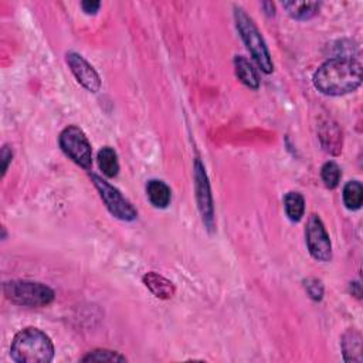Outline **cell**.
I'll return each instance as SVG.
<instances>
[{
    "instance_id": "ffe728a7",
    "label": "cell",
    "mask_w": 363,
    "mask_h": 363,
    "mask_svg": "<svg viewBox=\"0 0 363 363\" xmlns=\"http://www.w3.org/2000/svg\"><path fill=\"white\" fill-rule=\"evenodd\" d=\"M82 362H124L126 358L121 355L119 352L115 351H108V349H95L90 353L85 355Z\"/></svg>"
},
{
    "instance_id": "30bf717a",
    "label": "cell",
    "mask_w": 363,
    "mask_h": 363,
    "mask_svg": "<svg viewBox=\"0 0 363 363\" xmlns=\"http://www.w3.org/2000/svg\"><path fill=\"white\" fill-rule=\"evenodd\" d=\"M142 281L146 285V288L151 291L155 296L161 298V300H169V298H172L175 295L176 288L174 283H170L169 280L165 279V277L154 271L145 274Z\"/></svg>"
},
{
    "instance_id": "7402d4cb",
    "label": "cell",
    "mask_w": 363,
    "mask_h": 363,
    "mask_svg": "<svg viewBox=\"0 0 363 363\" xmlns=\"http://www.w3.org/2000/svg\"><path fill=\"white\" fill-rule=\"evenodd\" d=\"M0 159H2V176H5L6 172H8L9 163H10L12 159H13V151H12V148H9L8 145H5V146L2 148V154H0Z\"/></svg>"
},
{
    "instance_id": "e0dca14e",
    "label": "cell",
    "mask_w": 363,
    "mask_h": 363,
    "mask_svg": "<svg viewBox=\"0 0 363 363\" xmlns=\"http://www.w3.org/2000/svg\"><path fill=\"white\" fill-rule=\"evenodd\" d=\"M287 13L295 20H308L318 14L319 3L316 2H284Z\"/></svg>"
},
{
    "instance_id": "44dd1931",
    "label": "cell",
    "mask_w": 363,
    "mask_h": 363,
    "mask_svg": "<svg viewBox=\"0 0 363 363\" xmlns=\"http://www.w3.org/2000/svg\"><path fill=\"white\" fill-rule=\"evenodd\" d=\"M304 288L314 301H321L324 298V285L316 279L304 280Z\"/></svg>"
},
{
    "instance_id": "52a82bcc",
    "label": "cell",
    "mask_w": 363,
    "mask_h": 363,
    "mask_svg": "<svg viewBox=\"0 0 363 363\" xmlns=\"http://www.w3.org/2000/svg\"><path fill=\"white\" fill-rule=\"evenodd\" d=\"M308 251L316 261L328 263L332 259V244L329 234L318 215H311L305 229Z\"/></svg>"
},
{
    "instance_id": "8992f818",
    "label": "cell",
    "mask_w": 363,
    "mask_h": 363,
    "mask_svg": "<svg viewBox=\"0 0 363 363\" xmlns=\"http://www.w3.org/2000/svg\"><path fill=\"white\" fill-rule=\"evenodd\" d=\"M58 142L62 152L66 154L73 162H75L78 166L84 169H91L93 166L91 143L87 135H85L78 126L75 125L67 126L66 130L60 134Z\"/></svg>"
},
{
    "instance_id": "6da1fadb",
    "label": "cell",
    "mask_w": 363,
    "mask_h": 363,
    "mask_svg": "<svg viewBox=\"0 0 363 363\" xmlns=\"http://www.w3.org/2000/svg\"><path fill=\"white\" fill-rule=\"evenodd\" d=\"M362 84L360 62L351 57H335L325 61L314 74V85L325 95H345Z\"/></svg>"
},
{
    "instance_id": "8fae6325",
    "label": "cell",
    "mask_w": 363,
    "mask_h": 363,
    "mask_svg": "<svg viewBox=\"0 0 363 363\" xmlns=\"http://www.w3.org/2000/svg\"><path fill=\"white\" fill-rule=\"evenodd\" d=\"M319 139H321L327 152L338 155L342 151V134H340L336 124H332L331 121L323 124L321 130H319Z\"/></svg>"
},
{
    "instance_id": "3957f363",
    "label": "cell",
    "mask_w": 363,
    "mask_h": 363,
    "mask_svg": "<svg viewBox=\"0 0 363 363\" xmlns=\"http://www.w3.org/2000/svg\"><path fill=\"white\" fill-rule=\"evenodd\" d=\"M234 20H236V26L244 41V45L251 53L254 61L257 62V66L266 74L272 73L274 64H272L270 50L266 45V41L259 27L255 26L254 20L240 6H234Z\"/></svg>"
},
{
    "instance_id": "9a60e30c",
    "label": "cell",
    "mask_w": 363,
    "mask_h": 363,
    "mask_svg": "<svg viewBox=\"0 0 363 363\" xmlns=\"http://www.w3.org/2000/svg\"><path fill=\"white\" fill-rule=\"evenodd\" d=\"M344 358L347 362H362V338L356 331L349 329L342 338Z\"/></svg>"
},
{
    "instance_id": "ac0fdd59",
    "label": "cell",
    "mask_w": 363,
    "mask_h": 363,
    "mask_svg": "<svg viewBox=\"0 0 363 363\" xmlns=\"http://www.w3.org/2000/svg\"><path fill=\"white\" fill-rule=\"evenodd\" d=\"M344 203L349 210L360 209L363 203V186L358 180L348 182L344 187Z\"/></svg>"
},
{
    "instance_id": "5bb4252c",
    "label": "cell",
    "mask_w": 363,
    "mask_h": 363,
    "mask_svg": "<svg viewBox=\"0 0 363 363\" xmlns=\"http://www.w3.org/2000/svg\"><path fill=\"white\" fill-rule=\"evenodd\" d=\"M98 166L102 170V174L106 178H115L119 172V162H118V155L113 148L105 146L98 152L97 156Z\"/></svg>"
},
{
    "instance_id": "ba28073f",
    "label": "cell",
    "mask_w": 363,
    "mask_h": 363,
    "mask_svg": "<svg viewBox=\"0 0 363 363\" xmlns=\"http://www.w3.org/2000/svg\"><path fill=\"white\" fill-rule=\"evenodd\" d=\"M195 186H196V199L200 210L203 223L209 231L215 230V204H213L211 189L209 178L203 163L196 159L195 162Z\"/></svg>"
},
{
    "instance_id": "277c9868",
    "label": "cell",
    "mask_w": 363,
    "mask_h": 363,
    "mask_svg": "<svg viewBox=\"0 0 363 363\" xmlns=\"http://www.w3.org/2000/svg\"><path fill=\"white\" fill-rule=\"evenodd\" d=\"M3 294L10 303L32 308L50 305L54 301L56 295L50 287L26 280H13L5 283Z\"/></svg>"
},
{
    "instance_id": "4fadbf2b",
    "label": "cell",
    "mask_w": 363,
    "mask_h": 363,
    "mask_svg": "<svg viewBox=\"0 0 363 363\" xmlns=\"http://www.w3.org/2000/svg\"><path fill=\"white\" fill-rule=\"evenodd\" d=\"M234 69H236L237 78L251 90H259L260 78L257 71L251 66V62L243 56H236L234 58Z\"/></svg>"
},
{
    "instance_id": "603a6c76",
    "label": "cell",
    "mask_w": 363,
    "mask_h": 363,
    "mask_svg": "<svg viewBox=\"0 0 363 363\" xmlns=\"http://www.w3.org/2000/svg\"><path fill=\"white\" fill-rule=\"evenodd\" d=\"M81 8L87 14H95L99 10L101 3L99 2H93V0H85V2L81 3Z\"/></svg>"
},
{
    "instance_id": "2e32d148",
    "label": "cell",
    "mask_w": 363,
    "mask_h": 363,
    "mask_svg": "<svg viewBox=\"0 0 363 363\" xmlns=\"http://www.w3.org/2000/svg\"><path fill=\"white\" fill-rule=\"evenodd\" d=\"M284 207L291 222H300L305 213V199L298 191H290L284 198Z\"/></svg>"
},
{
    "instance_id": "7c38bea8",
    "label": "cell",
    "mask_w": 363,
    "mask_h": 363,
    "mask_svg": "<svg viewBox=\"0 0 363 363\" xmlns=\"http://www.w3.org/2000/svg\"><path fill=\"white\" fill-rule=\"evenodd\" d=\"M146 196L156 209H166L172 200V190L163 180H149L146 185Z\"/></svg>"
},
{
    "instance_id": "d6986e66",
    "label": "cell",
    "mask_w": 363,
    "mask_h": 363,
    "mask_svg": "<svg viewBox=\"0 0 363 363\" xmlns=\"http://www.w3.org/2000/svg\"><path fill=\"white\" fill-rule=\"evenodd\" d=\"M321 178L327 187L335 189L339 185L340 178H342V172H340V167L336 162L329 161L321 169Z\"/></svg>"
},
{
    "instance_id": "5b68a950",
    "label": "cell",
    "mask_w": 363,
    "mask_h": 363,
    "mask_svg": "<svg viewBox=\"0 0 363 363\" xmlns=\"http://www.w3.org/2000/svg\"><path fill=\"white\" fill-rule=\"evenodd\" d=\"M91 180L98 190V194L105 203L106 209L110 210L111 215L124 222H134L138 218V211L132 206V203L128 200L121 191L113 186L111 183L102 179L101 176L91 174Z\"/></svg>"
},
{
    "instance_id": "7a4b0ae2",
    "label": "cell",
    "mask_w": 363,
    "mask_h": 363,
    "mask_svg": "<svg viewBox=\"0 0 363 363\" xmlns=\"http://www.w3.org/2000/svg\"><path fill=\"white\" fill-rule=\"evenodd\" d=\"M10 356L16 363H49L54 358L53 340L38 328H25L16 333Z\"/></svg>"
},
{
    "instance_id": "9c48e42d",
    "label": "cell",
    "mask_w": 363,
    "mask_h": 363,
    "mask_svg": "<svg viewBox=\"0 0 363 363\" xmlns=\"http://www.w3.org/2000/svg\"><path fill=\"white\" fill-rule=\"evenodd\" d=\"M67 64H69L71 73L77 78V81L82 85L85 90H89L90 93L99 91L101 78L91 64L81 54L74 53V51L67 53Z\"/></svg>"
}]
</instances>
